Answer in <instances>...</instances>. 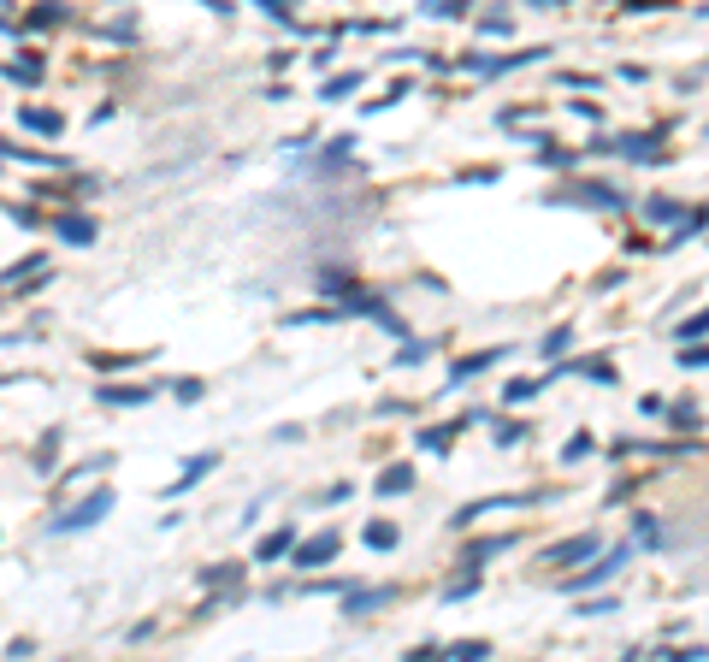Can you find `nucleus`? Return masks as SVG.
I'll list each match as a JSON object with an SVG mask.
<instances>
[{
  "label": "nucleus",
  "instance_id": "nucleus-24",
  "mask_svg": "<svg viewBox=\"0 0 709 662\" xmlns=\"http://www.w3.org/2000/svg\"><path fill=\"white\" fill-rule=\"evenodd\" d=\"M645 219H650V225H668V219H680V225H686V207H680V201H668V196H650L645 201Z\"/></svg>",
  "mask_w": 709,
  "mask_h": 662
},
{
  "label": "nucleus",
  "instance_id": "nucleus-30",
  "mask_svg": "<svg viewBox=\"0 0 709 662\" xmlns=\"http://www.w3.org/2000/svg\"><path fill=\"white\" fill-rule=\"evenodd\" d=\"M485 657H491L485 639H461V645H450V662H485Z\"/></svg>",
  "mask_w": 709,
  "mask_h": 662
},
{
  "label": "nucleus",
  "instance_id": "nucleus-37",
  "mask_svg": "<svg viewBox=\"0 0 709 662\" xmlns=\"http://www.w3.org/2000/svg\"><path fill=\"white\" fill-rule=\"evenodd\" d=\"M260 6H266V18H272V24H284V30H302V24H296V12H290V0H260Z\"/></svg>",
  "mask_w": 709,
  "mask_h": 662
},
{
  "label": "nucleus",
  "instance_id": "nucleus-17",
  "mask_svg": "<svg viewBox=\"0 0 709 662\" xmlns=\"http://www.w3.org/2000/svg\"><path fill=\"white\" fill-rule=\"evenodd\" d=\"M473 420H479V414L467 408V414H461V420H450V426H426V432H420V450H450L455 432H461V426H473Z\"/></svg>",
  "mask_w": 709,
  "mask_h": 662
},
{
  "label": "nucleus",
  "instance_id": "nucleus-14",
  "mask_svg": "<svg viewBox=\"0 0 709 662\" xmlns=\"http://www.w3.org/2000/svg\"><path fill=\"white\" fill-rule=\"evenodd\" d=\"M95 402H107V408H142V402H154V385H101Z\"/></svg>",
  "mask_w": 709,
  "mask_h": 662
},
{
  "label": "nucleus",
  "instance_id": "nucleus-47",
  "mask_svg": "<svg viewBox=\"0 0 709 662\" xmlns=\"http://www.w3.org/2000/svg\"><path fill=\"white\" fill-rule=\"evenodd\" d=\"M479 30H485V36H509V18H503V12H491V18H479Z\"/></svg>",
  "mask_w": 709,
  "mask_h": 662
},
{
  "label": "nucleus",
  "instance_id": "nucleus-21",
  "mask_svg": "<svg viewBox=\"0 0 709 662\" xmlns=\"http://www.w3.org/2000/svg\"><path fill=\"white\" fill-rule=\"evenodd\" d=\"M361 544L385 556V550H396V544H402V532H396V521H367V527H361Z\"/></svg>",
  "mask_w": 709,
  "mask_h": 662
},
{
  "label": "nucleus",
  "instance_id": "nucleus-16",
  "mask_svg": "<svg viewBox=\"0 0 709 662\" xmlns=\"http://www.w3.org/2000/svg\"><path fill=\"white\" fill-rule=\"evenodd\" d=\"M60 237L71 249H89V243H95V219H89V213H60Z\"/></svg>",
  "mask_w": 709,
  "mask_h": 662
},
{
  "label": "nucleus",
  "instance_id": "nucleus-46",
  "mask_svg": "<svg viewBox=\"0 0 709 662\" xmlns=\"http://www.w3.org/2000/svg\"><path fill=\"white\" fill-rule=\"evenodd\" d=\"M520 432H526L520 420H497V432H491V438H497V444H520Z\"/></svg>",
  "mask_w": 709,
  "mask_h": 662
},
{
  "label": "nucleus",
  "instance_id": "nucleus-3",
  "mask_svg": "<svg viewBox=\"0 0 709 662\" xmlns=\"http://www.w3.org/2000/svg\"><path fill=\"white\" fill-rule=\"evenodd\" d=\"M544 201H574V207H603V213H615V207H627V190H615V184H556Z\"/></svg>",
  "mask_w": 709,
  "mask_h": 662
},
{
  "label": "nucleus",
  "instance_id": "nucleus-50",
  "mask_svg": "<svg viewBox=\"0 0 709 662\" xmlns=\"http://www.w3.org/2000/svg\"><path fill=\"white\" fill-rule=\"evenodd\" d=\"M178 402H201V379H178Z\"/></svg>",
  "mask_w": 709,
  "mask_h": 662
},
{
  "label": "nucleus",
  "instance_id": "nucleus-49",
  "mask_svg": "<svg viewBox=\"0 0 709 662\" xmlns=\"http://www.w3.org/2000/svg\"><path fill=\"white\" fill-rule=\"evenodd\" d=\"M621 278H627V272H597V278H591V290H597V296H603V290H615V284H621Z\"/></svg>",
  "mask_w": 709,
  "mask_h": 662
},
{
  "label": "nucleus",
  "instance_id": "nucleus-41",
  "mask_svg": "<svg viewBox=\"0 0 709 662\" xmlns=\"http://www.w3.org/2000/svg\"><path fill=\"white\" fill-rule=\"evenodd\" d=\"M426 355H432V343H402V349H396V367H420Z\"/></svg>",
  "mask_w": 709,
  "mask_h": 662
},
{
  "label": "nucleus",
  "instance_id": "nucleus-38",
  "mask_svg": "<svg viewBox=\"0 0 709 662\" xmlns=\"http://www.w3.org/2000/svg\"><path fill=\"white\" fill-rule=\"evenodd\" d=\"M668 420H674L680 432H698V426H704V414H698L692 402H680V408H668Z\"/></svg>",
  "mask_w": 709,
  "mask_h": 662
},
{
  "label": "nucleus",
  "instance_id": "nucleus-23",
  "mask_svg": "<svg viewBox=\"0 0 709 662\" xmlns=\"http://www.w3.org/2000/svg\"><path fill=\"white\" fill-rule=\"evenodd\" d=\"M355 89H361V71H337V77L320 83V101H343V95H355Z\"/></svg>",
  "mask_w": 709,
  "mask_h": 662
},
{
  "label": "nucleus",
  "instance_id": "nucleus-18",
  "mask_svg": "<svg viewBox=\"0 0 709 662\" xmlns=\"http://www.w3.org/2000/svg\"><path fill=\"white\" fill-rule=\"evenodd\" d=\"M260 562H278V556H296V527H272L266 538H260V550H255Z\"/></svg>",
  "mask_w": 709,
  "mask_h": 662
},
{
  "label": "nucleus",
  "instance_id": "nucleus-44",
  "mask_svg": "<svg viewBox=\"0 0 709 662\" xmlns=\"http://www.w3.org/2000/svg\"><path fill=\"white\" fill-rule=\"evenodd\" d=\"M355 148H361V142H355V136H331V148H325V160H349V154H355Z\"/></svg>",
  "mask_w": 709,
  "mask_h": 662
},
{
  "label": "nucleus",
  "instance_id": "nucleus-1",
  "mask_svg": "<svg viewBox=\"0 0 709 662\" xmlns=\"http://www.w3.org/2000/svg\"><path fill=\"white\" fill-rule=\"evenodd\" d=\"M320 290L331 296V302H337V308H343V314H367V320H379V326H385L390 337H408V331H402V320L390 314V302H385V296L361 290L355 278H343V272H320Z\"/></svg>",
  "mask_w": 709,
  "mask_h": 662
},
{
  "label": "nucleus",
  "instance_id": "nucleus-7",
  "mask_svg": "<svg viewBox=\"0 0 709 662\" xmlns=\"http://www.w3.org/2000/svg\"><path fill=\"white\" fill-rule=\"evenodd\" d=\"M668 142V131H645V136H621L615 142V154H627V160H645V166H668L674 154L662 148Z\"/></svg>",
  "mask_w": 709,
  "mask_h": 662
},
{
  "label": "nucleus",
  "instance_id": "nucleus-29",
  "mask_svg": "<svg viewBox=\"0 0 709 662\" xmlns=\"http://www.w3.org/2000/svg\"><path fill=\"white\" fill-rule=\"evenodd\" d=\"M704 225H709V207H698V213H692V219H686V225H680V231H674V237H668L662 249H680V243H692V237H698Z\"/></svg>",
  "mask_w": 709,
  "mask_h": 662
},
{
  "label": "nucleus",
  "instance_id": "nucleus-28",
  "mask_svg": "<svg viewBox=\"0 0 709 662\" xmlns=\"http://www.w3.org/2000/svg\"><path fill=\"white\" fill-rule=\"evenodd\" d=\"M65 18H71L65 6H36V12L24 18V30H54V24H65Z\"/></svg>",
  "mask_w": 709,
  "mask_h": 662
},
{
  "label": "nucleus",
  "instance_id": "nucleus-31",
  "mask_svg": "<svg viewBox=\"0 0 709 662\" xmlns=\"http://www.w3.org/2000/svg\"><path fill=\"white\" fill-rule=\"evenodd\" d=\"M704 331H709V308H704V314H692V320H680L674 337H680V349H692V337H704Z\"/></svg>",
  "mask_w": 709,
  "mask_h": 662
},
{
  "label": "nucleus",
  "instance_id": "nucleus-33",
  "mask_svg": "<svg viewBox=\"0 0 709 662\" xmlns=\"http://www.w3.org/2000/svg\"><path fill=\"white\" fill-rule=\"evenodd\" d=\"M662 521H656V515H645V509H639V515H633V538H639V544H662Z\"/></svg>",
  "mask_w": 709,
  "mask_h": 662
},
{
  "label": "nucleus",
  "instance_id": "nucleus-19",
  "mask_svg": "<svg viewBox=\"0 0 709 662\" xmlns=\"http://www.w3.org/2000/svg\"><path fill=\"white\" fill-rule=\"evenodd\" d=\"M18 125L36 131V136H60L65 131V119L60 113H48V107H18Z\"/></svg>",
  "mask_w": 709,
  "mask_h": 662
},
{
  "label": "nucleus",
  "instance_id": "nucleus-27",
  "mask_svg": "<svg viewBox=\"0 0 709 662\" xmlns=\"http://www.w3.org/2000/svg\"><path fill=\"white\" fill-rule=\"evenodd\" d=\"M6 160H24V166H65L60 154H42V148H18V142H6Z\"/></svg>",
  "mask_w": 709,
  "mask_h": 662
},
{
  "label": "nucleus",
  "instance_id": "nucleus-13",
  "mask_svg": "<svg viewBox=\"0 0 709 662\" xmlns=\"http://www.w3.org/2000/svg\"><path fill=\"white\" fill-rule=\"evenodd\" d=\"M503 550H515V532H497V538H473V544L461 550V568L473 574V568H479L485 556H503Z\"/></svg>",
  "mask_w": 709,
  "mask_h": 662
},
{
  "label": "nucleus",
  "instance_id": "nucleus-42",
  "mask_svg": "<svg viewBox=\"0 0 709 662\" xmlns=\"http://www.w3.org/2000/svg\"><path fill=\"white\" fill-rule=\"evenodd\" d=\"M479 592V574H461L455 586H444V603H461V597H473Z\"/></svg>",
  "mask_w": 709,
  "mask_h": 662
},
{
  "label": "nucleus",
  "instance_id": "nucleus-8",
  "mask_svg": "<svg viewBox=\"0 0 709 662\" xmlns=\"http://www.w3.org/2000/svg\"><path fill=\"white\" fill-rule=\"evenodd\" d=\"M526 503H538L532 491H509V497H479V503H467V509H455L450 527H473L479 515H497V509H526Z\"/></svg>",
  "mask_w": 709,
  "mask_h": 662
},
{
  "label": "nucleus",
  "instance_id": "nucleus-12",
  "mask_svg": "<svg viewBox=\"0 0 709 662\" xmlns=\"http://www.w3.org/2000/svg\"><path fill=\"white\" fill-rule=\"evenodd\" d=\"M213 467H219V456H213V450H201V456H190L178 479H166V497H184V491H195V485H201V473H213Z\"/></svg>",
  "mask_w": 709,
  "mask_h": 662
},
{
  "label": "nucleus",
  "instance_id": "nucleus-20",
  "mask_svg": "<svg viewBox=\"0 0 709 662\" xmlns=\"http://www.w3.org/2000/svg\"><path fill=\"white\" fill-rule=\"evenodd\" d=\"M568 349H574V326H550L544 337H538V355H544V361H556V367H562V355H568Z\"/></svg>",
  "mask_w": 709,
  "mask_h": 662
},
{
  "label": "nucleus",
  "instance_id": "nucleus-25",
  "mask_svg": "<svg viewBox=\"0 0 709 662\" xmlns=\"http://www.w3.org/2000/svg\"><path fill=\"white\" fill-rule=\"evenodd\" d=\"M195 580H201V586H237V580H243V568H237V562H213V568H201Z\"/></svg>",
  "mask_w": 709,
  "mask_h": 662
},
{
  "label": "nucleus",
  "instance_id": "nucleus-35",
  "mask_svg": "<svg viewBox=\"0 0 709 662\" xmlns=\"http://www.w3.org/2000/svg\"><path fill=\"white\" fill-rule=\"evenodd\" d=\"M60 456V432H42V444H36V473H48Z\"/></svg>",
  "mask_w": 709,
  "mask_h": 662
},
{
  "label": "nucleus",
  "instance_id": "nucleus-15",
  "mask_svg": "<svg viewBox=\"0 0 709 662\" xmlns=\"http://www.w3.org/2000/svg\"><path fill=\"white\" fill-rule=\"evenodd\" d=\"M390 597H396V586H373V592H349V597H343V615H349V621H361V615L385 609Z\"/></svg>",
  "mask_w": 709,
  "mask_h": 662
},
{
  "label": "nucleus",
  "instance_id": "nucleus-48",
  "mask_svg": "<svg viewBox=\"0 0 709 662\" xmlns=\"http://www.w3.org/2000/svg\"><path fill=\"white\" fill-rule=\"evenodd\" d=\"M568 113H580V119H591V125L603 119V107H597V101H568Z\"/></svg>",
  "mask_w": 709,
  "mask_h": 662
},
{
  "label": "nucleus",
  "instance_id": "nucleus-22",
  "mask_svg": "<svg viewBox=\"0 0 709 662\" xmlns=\"http://www.w3.org/2000/svg\"><path fill=\"white\" fill-rule=\"evenodd\" d=\"M408 485H414V467H408V462H390L385 473L373 479V491H379V497H396V491H408Z\"/></svg>",
  "mask_w": 709,
  "mask_h": 662
},
{
  "label": "nucleus",
  "instance_id": "nucleus-10",
  "mask_svg": "<svg viewBox=\"0 0 709 662\" xmlns=\"http://www.w3.org/2000/svg\"><path fill=\"white\" fill-rule=\"evenodd\" d=\"M497 361H509V343H497V349H473V355H461V361H450V385H467V379H479V373H491Z\"/></svg>",
  "mask_w": 709,
  "mask_h": 662
},
{
  "label": "nucleus",
  "instance_id": "nucleus-34",
  "mask_svg": "<svg viewBox=\"0 0 709 662\" xmlns=\"http://www.w3.org/2000/svg\"><path fill=\"white\" fill-rule=\"evenodd\" d=\"M337 320V308H302V314H284V326H325Z\"/></svg>",
  "mask_w": 709,
  "mask_h": 662
},
{
  "label": "nucleus",
  "instance_id": "nucleus-36",
  "mask_svg": "<svg viewBox=\"0 0 709 662\" xmlns=\"http://www.w3.org/2000/svg\"><path fill=\"white\" fill-rule=\"evenodd\" d=\"M591 450H597V438H591V432H580V438H568V444H562V462H585Z\"/></svg>",
  "mask_w": 709,
  "mask_h": 662
},
{
  "label": "nucleus",
  "instance_id": "nucleus-6",
  "mask_svg": "<svg viewBox=\"0 0 709 662\" xmlns=\"http://www.w3.org/2000/svg\"><path fill=\"white\" fill-rule=\"evenodd\" d=\"M538 54H550V48H520V54H461L455 66L461 71H479V77H497V71H515V66H532Z\"/></svg>",
  "mask_w": 709,
  "mask_h": 662
},
{
  "label": "nucleus",
  "instance_id": "nucleus-5",
  "mask_svg": "<svg viewBox=\"0 0 709 662\" xmlns=\"http://www.w3.org/2000/svg\"><path fill=\"white\" fill-rule=\"evenodd\" d=\"M113 515V491H89L77 509H65L60 521H54V532H83V527H95V521H107Z\"/></svg>",
  "mask_w": 709,
  "mask_h": 662
},
{
  "label": "nucleus",
  "instance_id": "nucleus-43",
  "mask_svg": "<svg viewBox=\"0 0 709 662\" xmlns=\"http://www.w3.org/2000/svg\"><path fill=\"white\" fill-rule=\"evenodd\" d=\"M402 662H450V651H444V645H414Z\"/></svg>",
  "mask_w": 709,
  "mask_h": 662
},
{
  "label": "nucleus",
  "instance_id": "nucleus-51",
  "mask_svg": "<svg viewBox=\"0 0 709 662\" xmlns=\"http://www.w3.org/2000/svg\"><path fill=\"white\" fill-rule=\"evenodd\" d=\"M562 83L568 89H597V77H585V71H562Z\"/></svg>",
  "mask_w": 709,
  "mask_h": 662
},
{
  "label": "nucleus",
  "instance_id": "nucleus-32",
  "mask_svg": "<svg viewBox=\"0 0 709 662\" xmlns=\"http://www.w3.org/2000/svg\"><path fill=\"white\" fill-rule=\"evenodd\" d=\"M538 391H544V379H509V385H503V397L509 402H532Z\"/></svg>",
  "mask_w": 709,
  "mask_h": 662
},
{
  "label": "nucleus",
  "instance_id": "nucleus-40",
  "mask_svg": "<svg viewBox=\"0 0 709 662\" xmlns=\"http://www.w3.org/2000/svg\"><path fill=\"white\" fill-rule=\"evenodd\" d=\"M674 361L698 373V367H709V343H692V349H674Z\"/></svg>",
  "mask_w": 709,
  "mask_h": 662
},
{
  "label": "nucleus",
  "instance_id": "nucleus-45",
  "mask_svg": "<svg viewBox=\"0 0 709 662\" xmlns=\"http://www.w3.org/2000/svg\"><path fill=\"white\" fill-rule=\"evenodd\" d=\"M6 213H12V225H24V231H36V225H42V213H36V207H18V201H12Z\"/></svg>",
  "mask_w": 709,
  "mask_h": 662
},
{
  "label": "nucleus",
  "instance_id": "nucleus-39",
  "mask_svg": "<svg viewBox=\"0 0 709 662\" xmlns=\"http://www.w3.org/2000/svg\"><path fill=\"white\" fill-rule=\"evenodd\" d=\"M420 12H426V18H461V12H467V0H426Z\"/></svg>",
  "mask_w": 709,
  "mask_h": 662
},
{
  "label": "nucleus",
  "instance_id": "nucleus-52",
  "mask_svg": "<svg viewBox=\"0 0 709 662\" xmlns=\"http://www.w3.org/2000/svg\"><path fill=\"white\" fill-rule=\"evenodd\" d=\"M668 662H704V645H686V651H668Z\"/></svg>",
  "mask_w": 709,
  "mask_h": 662
},
{
  "label": "nucleus",
  "instance_id": "nucleus-2",
  "mask_svg": "<svg viewBox=\"0 0 709 662\" xmlns=\"http://www.w3.org/2000/svg\"><path fill=\"white\" fill-rule=\"evenodd\" d=\"M603 550V532L591 527V532H574V538H562V544H550L544 556H538V568H591V556Z\"/></svg>",
  "mask_w": 709,
  "mask_h": 662
},
{
  "label": "nucleus",
  "instance_id": "nucleus-26",
  "mask_svg": "<svg viewBox=\"0 0 709 662\" xmlns=\"http://www.w3.org/2000/svg\"><path fill=\"white\" fill-rule=\"evenodd\" d=\"M6 77H12V83H24V89H36V83H42V60H36V54H24V60H12V66H6Z\"/></svg>",
  "mask_w": 709,
  "mask_h": 662
},
{
  "label": "nucleus",
  "instance_id": "nucleus-4",
  "mask_svg": "<svg viewBox=\"0 0 709 662\" xmlns=\"http://www.w3.org/2000/svg\"><path fill=\"white\" fill-rule=\"evenodd\" d=\"M621 562H627V550H603L591 568H580V574H562V580H556V592L580 597V592H591V586H609V580L621 574Z\"/></svg>",
  "mask_w": 709,
  "mask_h": 662
},
{
  "label": "nucleus",
  "instance_id": "nucleus-9",
  "mask_svg": "<svg viewBox=\"0 0 709 662\" xmlns=\"http://www.w3.org/2000/svg\"><path fill=\"white\" fill-rule=\"evenodd\" d=\"M337 550H343V532L325 527V532H314V538H302V544H296V568H302V574H308V568H325Z\"/></svg>",
  "mask_w": 709,
  "mask_h": 662
},
{
  "label": "nucleus",
  "instance_id": "nucleus-11",
  "mask_svg": "<svg viewBox=\"0 0 709 662\" xmlns=\"http://www.w3.org/2000/svg\"><path fill=\"white\" fill-rule=\"evenodd\" d=\"M532 160H538V166H550V172H574L585 154H580V148H562V142H550V136H538V142H532Z\"/></svg>",
  "mask_w": 709,
  "mask_h": 662
}]
</instances>
